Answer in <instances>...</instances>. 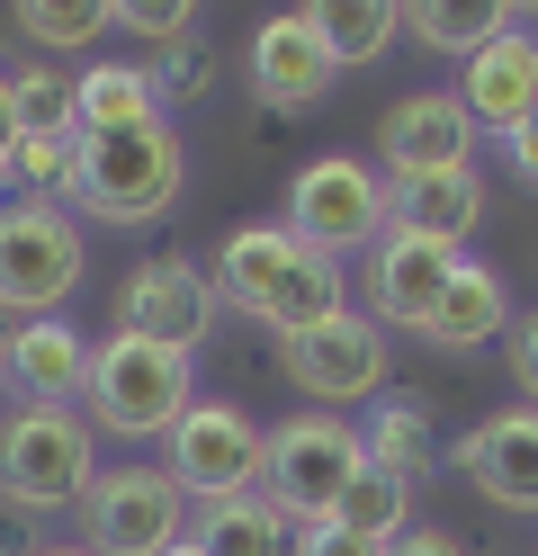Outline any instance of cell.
<instances>
[{
	"label": "cell",
	"instance_id": "obj_2",
	"mask_svg": "<svg viewBox=\"0 0 538 556\" xmlns=\"http://www.w3.org/2000/svg\"><path fill=\"white\" fill-rule=\"evenodd\" d=\"M179 189H189V144L179 126H135V135H90L82 180H72V216L90 225H162Z\"/></svg>",
	"mask_w": 538,
	"mask_h": 556
},
{
	"label": "cell",
	"instance_id": "obj_23",
	"mask_svg": "<svg viewBox=\"0 0 538 556\" xmlns=\"http://www.w3.org/2000/svg\"><path fill=\"white\" fill-rule=\"evenodd\" d=\"M404 27L430 46V54H458V63H476L502 27H521V10H493V0H413Z\"/></svg>",
	"mask_w": 538,
	"mask_h": 556
},
{
	"label": "cell",
	"instance_id": "obj_28",
	"mask_svg": "<svg viewBox=\"0 0 538 556\" xmlns=\"http://www.w3.org/2000/svg\"><path fill=\"white\" fill-rule=\"evenodd\" d=\"M10 180L46 206H72V180H82V135H18Z\"/></svg>",
	"mask_w": 538,
	"mask_h": 556
},
{
	"label": "cell",
	"instance_id": "obj_14",
	"mask_svg": "<svg viewBox=\"0 0 538 556\" xmlns=\"http://www.w3.org/2000/svg\"><path fill=\"white\" fill-rule=\"evenodd\" d=\"M242 63H251V99H261V109H314V99L341 81V63H333V46H323L314 10H278L261 37H251Z\"/></svg>",
	"mask_w": 538,
	"mask_h": 556
},
{
	"label": "cell",
	"instance_id": "obj_5",
	"mask_svg": "<svg viewBox=\"0 0 538 556\" xmlns=\"http://www.w3.org/2000/svg\"><path fill=\"white\" fill-rule=\"evenodd\" d=\"M90 278V233L72 206L46 198H0V315H63V296Z\"/></svg>",
	"mask_w": 538,
	"mask_h": 556
},
{
	"label": "cell",
	"instance_id": "obj_3",
	"mask_svg": "<svg viewBox=\"0 0 538 556\" xmlns=\"http://www.w3.org/2000/svg\"><path fill=\"white\" fill-rule=\"evenodd\" d=\"M99 484V431L82 404H10L0 413V494L18 511H82Z\"/></svg>",
	"mask_w": 538,
	"mask_h": 556
},
{
	"label": "cell",
	"instance_id": "obj_11",
	"mask_svg": "<svg viewBox=\"0 0 538 556\" xmlns=\"http://www.w3.org/2000/svg\"><path fill=\"white\" fill-rule=\"evenodd\" d=\"M215 315H225V296H215V269L189 261V252H153V261H135L126 269V288H117V332L135 341H162V351H207V332Z\"/></svg>",
	"mask_w": 538,
	"mask_h": 556
},
{
	"label": "cell",
	"instance_id": "obj_22",
	"mask_svg": "<svg viewBox=\"0 0 538 556\" xmlns=\"http://www.w3.org/2000/svg\"><path fill=\"white\" fill-rule=\"evenodd\" d=\"M413 494H422L413 476H395V467H359V476H350V494H341V511L323 520V530H359V539L395 547V539L413 530Z\"/></svg>",
	"mask_w": 538,
	"mask_h": 556
},
{
	"label": "cell",
	"instance_id": "obj_8",
	"mask_svg": "<svg viewBox=\"0 0 538 556\" xmlns=\"http://www.w3.org/2000/svg\"><path fill=\"white\" fill-rule=\"evenodd\" d=\"M386 170L377 162H359V153H314L297 180H287V233H305L314 252H377L386 242Z\"/></svg>",
	"mask_w": 538,
	"mask_h": 556
},
{
	"label": "cell",
	"instance_id": "obj_26",
	"mask_svg": "<svg viewBox=\"0 0 538 556\" xmlns=\"http://www.w3.org/2000/svg\"><path fill=\"white\" fill-rule=\"evenodd\" d=\"M314 27H323V46H333L341 73H359V63H377L404 37V10L395 0H333V10H314Z\"/></svg>",
	"mask_w": 538,
	"mask_h": 556
},
{
	"label": "cell",
	"instance_id": "obj_36",
	"mask_svg": "<svg viewBox=\"0 0 538 556\" xmlns=\"http://www.w3.org/2000/svg\"><path fill=\"white\" fill-rule=\"evenodd\" d=\"M36 556H90V547H36Z\"/></svg>",
	"mask_w": 538,
	"mask_h": 556
},
{
	"label": "cell",
	"instance_id": "obj_17",
	"mask_svg": "<svg viewBox=\"0 0 538 556\" xmlns=\"http://www.w3.org/2000/svg\"><path fill=\"white\" fill-rule=\"evenodd\" d=\"M458 109L476 117V135H502V144L529 126V109H538V37H529V27H502V37L466 63Z\"/></svg>",
	"mask_w": 538,
	"mask_h": 556
},
{
	"label": "cell",
	"instance_id": "obj_33",
	"mask_svg": "<svg viewBox=\"0 0 538 556\" xmlns=\"http://www.w3.org/2000/svg\"><path fill=\"white\" fill-rule=\"evenodd\" d=\"M10 162H18V90L0 73V180H10Z\"/></svg>",
	"mask_w": 538,
	"mask_h": 556
},
{
	"label": "cell",
	"instance_id": "obj_37",
	"mask_svg": "<svg viewBox=\"0 0 538 556\" xmlns=\"http://www.w3.org/2000/svg\"><path fill=\"white\" fill-rule=\"evenodd\" d=\"M171 556H198V547H171Z\"/></svg>",
	"mask_w": 538,
	"mask_h": 556
},
{
	"label": "cell",
	"instance_id": "obj_27",
	"mask_svg": "<svg viewBox=\"0 0 538 556\" xmlns=\"http://www.w3.org/2000/svg\"><path fill=\"white\" fill-rule=\"evenodd\" d=\"M10 90H18V135H82V99H72V73H54V63H18Z\"/></svg>",
	"mask_w": 538,
	"mask_h": 556
},
{
	"label": "cell",
	"instance_id": "obj_10",
	"mask_svg": "<svg viewBox=\"0 0 538 556\" xmlns=\"http://www.w3.org/2000/svg\"><path fill=\"white\" fill-rule=\"evenodd\" d=\"M278 368L314 413H341V404H377L386 395V324L341 305L333 324H314L297 341H278Z\"/></svg>",
	"mask_w": 538,
	"mask_h": 556
},
{
	"label": "cell",
	"instance_id": "obj_29",
	"mask_svg": "<svg viewBox=\"0 0 538 556\" xmlns=\"http://www.w3.org/2000/svg\"><path fill=\"white\" fill-rule=\"evenodd\" d=\"M143 63H153L162 109H171V99H207V81H215V46H207V27H198V37H179V46H153Z\"/></svg>",
	"mask_w": 538,
	"mask_h": 556
},
{
	"label": "cell",
	"instance_id": "obj_19",
	"mask_svg": "<svg viewBox=\"0 0 538 556\" xmlns=\"http://www.w3.org/2000/svg\"><path fill=\"white\" fill-rule=\"evenodd\" d=\"M72 99H82V144L90 135H135V126H162V90H153V63H126V54H90L72 73Z\"/></svg>",
	"mask_w": 538,
	"mask_h": 556
},
{
	"label": "cell",
	"instance_id": "obj_21",
	"mask_svg": "<svg viewBox=\"0 0 538 556\" xmlns=\"http://www.w3.org/2000/svg\"><path fill=\"white\" fill-rule=\"evenodd\" d=\"M189 547H198V556H287L297 530L270 511V494H234V503H198Z\"/></svg>",
	"mask_w": 538,
	"mask_h": 556
},
{
	"label": "cell",
	"instance_id": "obj_18",
	"mask_svg": "<svg viewBox=\"0 0 538 556\" xmlns=\"http://www.w3.org/2000/svg\"><path fill=\"white\" fill-rule=\"evenodd\" d=\"M386 225L395 233H422V242H458L485 225V170L466 162V170H430V180H395V198H386Z\"/></svg>",
	"mask_w": 538,
	"mask_h": 556
},
{
	"label": "cell",
	"instance_id": "obj_32",
	"mask_svg": "<svg viewBox=\"0 0 538 556\" xmlns=\"http://www.w3.org/2000/svg\"><path fill=\"white\" fill-rule=\"evenodd\" d=\"M512 377H521V404H538V305L512 324Z\"/></svg>",
	"mask_w": 538,
	"mask_h": 556
},
{
	"label": "cell",
	"instance_id": "obj_15",
	"mask_svg": "<svg viewBox=\"0 0 538 556\" xmlns=\"http://www.w3.org/2000/svg\"><path fill=\"white\" fill-rule=\"evenodd\" d=\"M449 278H458V252L449 242H422V233H395L368 252V296H377V324L386 332H422L430 324V305L449 296Z\"/></svg>",
	"mask_w": 538,
	"mask_h": 556
},
{
	"label": "cell",
	"instance_id": "obj_20",
	"mask_svg": "<svg viewBox=\"0 0 538 556\" xmlns=\"http://www.w3.org/2000/svg\"><path fill=\"white\" fill-rule=\"evenodd\" d=\"M502 332H512V296H502V278L485 261H458V278H449V296L430 305L422 341H430V351H485V341H502Z\"/></svg>",
	"mask_w": 538,
	"mask_h": 556
},
{
	"label": "cell",
	"instance_id": "obj_13",
	"mask_svg": "<svg viewBox=\"0 0 538 556\" xmlns=\"http://www.w3.org/2000/svg\"><path fill=\"white\" fill-rule=\"evenodd\" d=\"M449 458H458V476L476 484L485 503H502V511H538V404H502V413H485V422L466 431Z\"/></svg>",
	"mask_w": 538,
	"mask_h": 556
},
{
	"label": "cell",
	"instance_id": "obj_31",
	"mask_svg": "<svg viewBox=\"0 0 538 556\" xmlns=\"http://www.w3.org/2000/svg\"><path fill=\"white\" fill-rule=\"evenodd\" d=\"M287 556H386L377 539H359V530H297V547Z\"/></svg>",
	"mask_w": 538,
	"mask_h": 556
},
{
	"label": "cell",
	"instance_id": "obj_6",
	"mask_svg": "<svg viewBox=\"0 0 538 556\" xmlns=\"http://www.w3.org/2000/svg\"><path fill=\"white\" fill-rule=\"evenodd\" d=\"M368 467V440H359L341 413H287V422H270V476H261V494L270 511L287 520V530H323V520L341 511L350 494V476Z\"/></svg>",
	"mask_w": 538,
	"mask_h": 556
},
{
	"label": "cell",
	"instance_id": "obj_38",
	"mask_svg": "<svg viewBox=\"0 0 538 556\" xmlns=\"http://www.w3.org/2000/svg\"><path fill=\"white\" fill-rule=\"evenodd\" d=\"M0 395H10V387H0Z\"/></svg>",
	"mask_w": 538,
	"mask_h": 556
},
{
	"label": "cell",
	"instance_id": "obj_1",
	"mask_svg": "<svg viewBox=\"0 0 538 556\" xmlns=\"http://www.w3.org/2000/svg\"><path fill=\"white\" fill-rule=\"evenodd\" d=\"M215 296H225L234 315L270 324L278 341H297V332L341 315V261L314 252V242L287 233V225H242V233H225V252H215Z\"/></svg>",
	"mask_w": 538,
	"mask_h": 556
},
{
	"label": "cell",
	"instance_id": "obj_34",
	"mask_svg": "<svg viewBox=\"0 0 538 556\" xmlns=\"http://www.w3.org/2000/svg\"><path fill=\"white\" fill-rule=\"evenodd\" d=\"M502 153H512V180H529V189H538V109H529V126H521Z\"/></svg>",
	"mask_w": 538,
	"mask_h": 556
},
{
	"label": "cell",
	"instance_id": "obj_16",
	"mask_svg": "<svg viewBox=\"0 0 538 556\" xmlns=\"http://www.w3.org/2000/svg\"><path fill=\"white\" fill-rule=\"evenodd\" d=\"M0 387H10L18 404H82V387H90V341L72 332L63 315L10 324V341H0Z\"/></svg>",
	"mask_w": 538,
	"mask_h": 556
},
{
	"label": "cell",
	"instance_id": "obj_4",
	"mask_svg": "<svg viewBox=\"0 0 538 556\" xmlns=\"http://www.w3.org/2000/svg\"><path fill=\"white\" fill-rule=\"evenodd\" d=\"M189 404H198V395H189V359H179V351H162V341H135V332L90 341V387H82L90 431H117V440H171Z\"/></svg>",
	"mask_w": 538,
	"mask_h": 556
},
{
	"label": "cell",
	"instance_id": "obj_25",
	"mask_svg": "<svg viewBox=\"0 0 538 556\" xmlns=\"http://www.w3.org/2000/svg\"><path fill=\"white\" fill-rule=\"evenodd\" d=\"M108 27H117V10H108V0H27V10H18V37L36 46V63L90 54Z\"/></svg>",
	"mask_w": 538,
	"mask_h": 556
},
{
	"label": "cell",
	"instance_id": "obj_24",
	"mask_svg": "<svg viewBox=\"0 0 538 556\" xmlns=\"http://www.w3.org/2000/svg\"><path fill=\"white\" fill-rule=\"evenodd\" d=\"M359 440H368V467H395V476H413V484H422L430 458H440V440H430V404H422V395H377Z\"/></svg>",
	"mask_w": 538,
	"mask_h": 556
},
{
	"label": "cell",
	"instance_id": "obj_30",
	"mask_svg": "<svg viewBox=\"0 0 538 556\" xmlns=\"http://www.w3.org/2000/svg\"><path fill=\"white\" fill-rule=\"evenodd\" d=\"M117 27L143 46H179V37H198V10H179V0H117Z\"/></svg>",
	"mask_w": 538,
	"mask_h": 556
},
{
	"label": "cell",
	"instance_id": "obj_12",
	"mask_svg": "<svg viewBox=\"0 0 538 556\" xmlns=\"http://www.w3.org/2000/svg\"><path fill=\"white\" fill-rule=\"evenodd\" d=\"M476 162V117L458 109V90H413L377 117V170L395 180H430V170H466Z\"/></svg>",
	"mask_w": 538,
	"mask_h": 556
},
{
	"label": "cell",
	"instance_id": "obj_9",
	"mask_svg": "<svg viewBox=\"0 0 538 556\" xmlns=\"http://www.w3.org/2000/svg\"><path fill=\"white\" fill-rule=\"evenodd\" d=\"M171 448V476H179V494L189 503H234V494H261V476H270V431L251 422L242 404L225 395H198L189 413H179V431L162 440Z\"/></svg>",
	"mask_w": 538,
	"mask_h": 556
},
{
	"label": "cell",
	"instance_id": "obj_35",
	"mask_svg": "<svg viewBox=\"0 0 538 556\" xmlns=\"http://www.w3.org/2000/svg\"><path fill=\"white\" fill-rule=\"evenodd\" d=\"M386 556H466V547H458L449 530H404V539H395Z\"/></svg>",
	"mask_w": 538,
	"mask_h": 556
},
{
	"label": "cell",
	"instance_id": "obj_7",
	"mask_svg": "<svg viewBox=\"0 0 538 556\" xmlns=\"http://www.w3.org/2000/svg\"><path fill=\"white\" fill-rule=\"evenodd\" d=\"M189 494L171 467H99L82 494V547L90 556H171L189 547Z\"/></svg>",
	"mask_w": 538,
	"mask_h": 556
}]
</instances>
